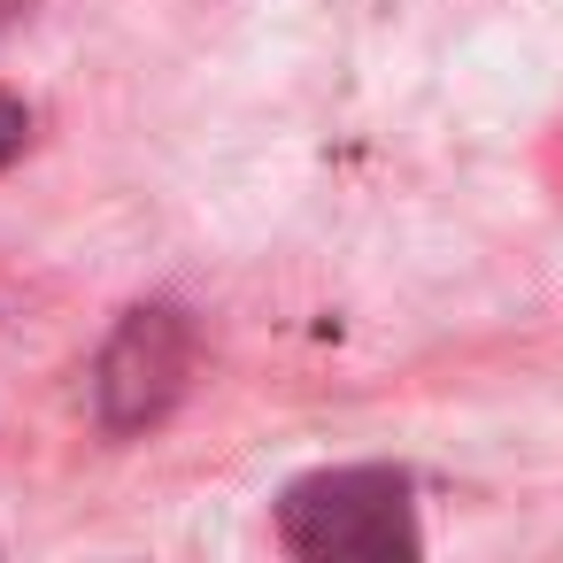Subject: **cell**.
<instances>
[{"instance_id":"cell-3","label":"cell","mask_w":563,"mask_h":563,"mask_svg":"<svg viewBox=\"0 0 563 563\" xmlns=\"http://www.w3.org/2000/svg\"><path fill=\"white\" fill-rule=\"evenodd\" d=\"M9 9H24V0H0V16H9Z\"/></svg>"},{"instance_id":"cell-2","label":"cell","mask_w":563,"mask_h":563,"mask_svg":"<svg viewBox=\"0 0 563 563\" xmlns=\"http://www.w3.org/2000/svg\"><path fill=\"white\" fill-rule=\"evenodd\" d=\"M24 140H32V109H24L16 93H0V170L24 155Z\"/></svg>"},{"instance_id":"cell-1","label":"cell","mask_w":563,"mask_h":563,"mask_svg":"<svg viewBox=\"0 0 563 563\" xmlns=\"http://www.w3.org/2000/svg\"><path fill=\"white\" fill-rule=\"evenodd\" d=\"M286 540L301 555H409V501L386 471H332L286 494Z\"/></svg>"}]
</instances>
